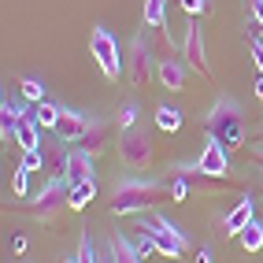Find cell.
<instances>
[{
    "label": "cell",
    "instance_id": "26",
    "mask_svg": "<svg viewBox=\"0 0 263 263\" xmlns=\"http://www.w3.org/2000/svg\"><path fill=\"white\" fill-rule=\"evenodd\" d=\"M23 167H26V171H41V167H45V156H41V148L23 152Z\"/></svg>",
    "mask_w": 263,
    "mask_h": 263
},
{
    "label": "cell",
    "instance_id": "2",
    "mask_svg": "<svg viewBox=\"0 0 263 263\" xmlns=\"http://www.w3.org/2000/svg\"><path fill=\"white\" fill-rule=\"evenodd\" d=\"M204 130H208V137H215L219 145L237 148V145H245V111L237 108L234 100L222 97V100H215V108L208 111Z\"/></svg>",
    "mask_w": 263,
    "mask_h": 263
},
{
    "label": "cell",
    "instance_id": "17",
    "mask_svg": "<svg viewBox=\"0 0 263 263\" xmlns=\"http://www.w3.org/2000/svg\"><path fill=\"white\" fill-rule=\"evenodd\" d=\"M156 130L160 134H178L182 130V111L163 104V108H156Z\"/></svg>",
    "mask_w": 263,
    "mask_h": 263
},
{
    "label": "cell",
    "instance_id": "15",
    "mask_svg": "<svg viewBox=\"0 0 263 263\" xmlns=\"http://www.w3.org/2000/svg\"><path fill=\"white\" fill-rule=\"evenodd\" d=\"M249 222H252V200L245 197V200H241V204L234 208V212L226 215V222H222V230L230 234V237H237V234H241V230H245V226H249Z\"/></svg>",
    "mask_w": 263,
    "mask_h": 263
},
{
    "label": "cell",
    "instance_id": "22",
    "mask_svg": "<svg viewBox=\"0 0 263 263\" xmlns=\"http://www.w3.org/2000/svg\"><path fill=\"white\" fill-rule=\"evenodd\" d=\"M19 89H23V97H26L30 104H41V100H45V85H41L37 78H23Z\"/></svg>",
    "mask_w": 263,
    "mask_h": 263
},
{
    "label": "cell",
    "instance_id": "20",
    "mask_svg": "<svg viewBox=\"0 0 263 263\" xmlns=\"http://www.w3.org/2000/svg\"><path fill=\"white\" fill-rule=\"evenodd\" d=\"M97 197V178L93 182H82V185H74V193H71V212H82L85 204H89Z\"/></svg>",
    "mask_w": 263,
    "mask_h": 263
},
{
    "label": "cell",
    "instance_id": "7",
    "mask_svg": "<svg viewBox=\"0 0 263 263\" xmlns=\"http://www.w3.org/2000/svg\"><path fill=\"white\" fill-rule=\"evenodd\" d=\"M156 71H160V67H156L148 45H145L141 37H134L130 48H126V78H130L134 85H145V82H152Z\"/></svg>",
    "mask_w": 263,
    "mask_h": 263
},
{
    "label": "cell",
    "instance_id": "4",
    "mask_svg": "<svg viewBox=\"0 0 263 263\" xmlns=\"http://www.w3.org/2000/svg\"><path fill=\"white\" fill-rule=\"evenodd\" d=\"M71 193H74V185L67 178H52L37 197L30 200V212L37 219H45V222H52V219H60L67 208H71Z\"/></svg>",
    "mask_w": 263,
    "mask_h": 263
},
{
    "label": "cell",
    "instance_id": "8",
    "mask_svg": "<svg viewBox=\"0 0 263 263\" xmlns=\"http://www.w3.org/2000/svg\"><path fill=\"white\" fill-rule=\"evenodd\" d=\"M182 52H185V63H189L197 74H208V71H212V67H208V45H204V30H200V23H197V19H193V23L185 26Z\"/></svg>",
    "mask_w": 263,
    "mask_h": 263
},
{
    "label": "cell",
    "instance_id": "32",
    "mask_svg": "<svg viewBox=\"0 0 263 263\" xmlns=\"http://www.w3.org/2000/svg\"><path fill=\"white\" fill-rule=\"evenodd\" d=\"M256 160H259V167H263V148H256Z\"/></svg>",
    "mask_w": 263,
    "mask_h": 263
},
{
    "label": "cell",
    "instance_id": "16",
    "mask_svg": "<svg viewBox=\"0 0 263 263\" xmlns=\"http://www.w3.org/2000/svg\"><path fill=\"white\" fill-rule=\"evenodd\" d=\"M145 26L160 30V33H171L167 30V0H145Z\"/></svg>",
    "mask_w": 263,
    "mask_h": 263
},
{
    "label": "cell",
    "instance_id": "10",
    "mask_svg": "<svg viewBox=\"0 0 263 263\" xmlns=\"http://www.w3.org/2000/svg\"><path fill=\"white\" fill-rule=\"evenodd\" d=\"M197 167L208 174V178H226V174H230V163H226V145H219L215 137H208V145L200 152Z\"/></svg>",
    "mask_w": 263,
    "mask_h": 263
},
{
    "label": "cell",
    "instance_id": "27",
    "mask_svg": "<svg viewBox=\"0 0 263 263\" xmlns=\"http://www.w3.org/2000/svg\"><path fill=\"white\" fill-rule=\"evenodd\" d=\"M93 263H115V249H93Z\"/></svg>",
    "mask_w": 263,
    "mask_h": 263
},
{
    "label": "cell",
    "instance_id": "18",
    "mask_svg": "<svg viewBox=\"0 0 263 263\" xmlns=\"http://www.w3.org/2000/svg\"><path fill=\"white\" fill-rule=\"evenodd\" d=\"M237 241H241V249H245V252H259V249H263V226L252 219V222L237 234Z\"/></svg>",
    "mask_w": 263,
    "mask_h": 263
},
{
    "label": "cell",
    "instance_id": "25",
    "mask_svg": "<svg viewBox=\"0 0 263 263\" xmlns=\"http://www.w3.org/2000/svg\"><path fill=\"white\" fill-rule=\"evenodd\" d=\"M182 4V11L185 15H193V19H197V15H204L208 11V4H212V0H178Z\"/></svg>",
    "mask_w": 263,
    "mask_h": 263
},
{
    "label": "cell",
    "instance_id": "13",
    "mask_svg": "<svg viewBox=\"0 0 263 263\" xmlns=\"http://www.w3.org/2000/svg\"><path fill=\"white\" fill-rule=\"evenodd\" d=\"M156 78H160V85H167V89H185L189 63L185 60H163L160 71H156Z\"/></svg>",
    "mask_w": 263,
    "mask_h": 263
},
{
    "label": "cell",
    "instance_id": "1",
    "mask_svg": "<svg viewBox=\"0 0 263 263\" xmlns=\"http://www.w3.org/2000/svg\"><path fill=\"white\" fill-rule=\"evenodd\" d=\"M167 197H171V193H167L163 185H156V182L126 178V182H119L115 197H111V212H115V215H141V212L156 208V204L167 200Z\"/></svg>",
    "mask_w": 263,
    "mask_h": 263
},
{
    "label": "cell",
    "instance_id": "12",
    "mask_svg": "<svg viewBox=\"0 0 263 263\" xmlns=\"http://www.w3.org/2000/svg\"><path fill=\"white\" fill-rule=\"evenodd\" d=\"M41 122H37V111H26L23 122H19V130H15V141L23 145V152H33V148H41Z\"/></svg>",
    "mask_w": 263,
    "mask_h": 263
},
{
    "label": "cell",
    "instance_id": "14",
    "mask_svg": "<svg viewBox=\"0 0 263 263\" xmlns=\"http://www.w3.org/2000/svg\"><path fill=\"white\" fill-rule=\"evenodd\" d=\"M108 134H111V122L108 119H93L89 130H85V137H82V148L93 152V156H100L104 148H108Z\"/></svg>",
    "mask_w": 263,
    "mask_h": 263
},
{
    "label": "cell",
    "instance_id": "9",
    "mask_svg": "<svg viewBox=\"0 0 263 263\" xmlns=\"http://www.w3.org/2000/svg\"><path fill=\"white\" fill-rule=\"evenodd\" d=\"M97 156L93 152H85V148H78V152H67V167H63V178L71 182V185H82V182H93L97 178Z\"/></svg>",
    "mask_w": 263,
    "mask_h": 263
},
{
    "label": "cell",
    "instance_id": "30",
    "mask_svg": "<svg viewBox=\"0 0 263 263\" xmlns=\"http://www.w3.org/2000/svg\"><path fill=\"white\" fill-rule=\"evenodd\" d=\"M197 263H212V249H200V256H197Z\"/></svg>",
    "mask_w": 263,
    "mask_h": 263
},
{
    "label": "cell",
    "instance_id": "24",
    "mask_svg": "<svg viewBox=\"0 0 263 263\" xmlns=\"http://www.w3.org/2000/svg\"><path fill=\"white\" fill-rule=\"evenodd\" d=\"M119 122H122V130H130L134 126V122H137V104H122V108H119Z\"/></svg>",
    "mask_w": 263,
    "mask_h": 263
},
{
    "label": "cell",
    "instance_id": "33",
    "mask_svg": "<svg viewBox=\"0 0 263 263\" xmlns=\"http://www.w3.org/2000/svg\"><path fill=\"white\" fill-rule=\"evenodd\" d=\"M63 263H82V259H78V256H74V259H63Z\"/></svg>",
    "mask_w": 263,
    "mask_h": 263
},
{
    "label": "cell",
    "instance_id": "3",
    "mask_svg": "<svg viewBox=\"0 0 263 263\" xmlns=\"http://www.w3.org/2000/svg\"><path fill=\"white\" fill-rule=\"evenodd\" d=\"M137 226H141V234H148L152 241H156V252H160V256H167V259H178V256H185V234L182 230H174V222L171 219H160V215H145L141 222H137Z\"/></svg>",
    "mask_w": 263,
    "mask_h": 263
},
{
    "label": "cell",
    "instance_id": "11",
    "mask_svg": "<svg viewBox=\"0 0 263 263\" xmlns=\"http://www.w3.org/2000/svg\"><path fill=\"white\" fill-rule=\"evenodd\" d=\"M89 122H93V119H85V115H78V111H67V108H63V115H60V122H56V130H52V134H56L63 145H71V141H82V137H85Z\"/></svg>",
    "mask_w": 263,
    "mask_h": 263
},
{
    "label": "cell",
    "instance_id": "19",
    "mask_svg": "<svg viewBox=\"0 0 263 263\" xmlns=\"http://www.w3.org/2000/svg\"><path fill=\"white\" fill-rule=\"evenodd\" d=\"M111 249H115V263H141V256H137V245H130L122 234L111 237Z\"/></svg>",
    "mask_w": 263,
    "mask_h": 263
},
{
    "label": "cell",
    "instance_id": "31",
    "mask_svg": "<svg viewBox=\"0 0 263 263\" xmlns=\"http://www.w3.org/2000/svg\"><path fill=\"white\" fill-rule=\"evenodd\" d=\"M252 93H256V97L263 100V74H259V82H256V89H252Z\"/></svg>",
    "mask_w": 263,
    "mask_h": 263
},
{
    "label": "cell",
    "instance_id": "6",
    "mask_svg": "<svg viewBox=\"0 0 263 263\" xmlns=\"http://www.w3.org/2000/svg\"><path fill=\"white\" fill-rule=\"evenodd\" d=\"M119 156H122V163H130V167H152L156 160V137L148 130H122L119 137Z\"/></svg>",
    "mask_w": 263,
    "mask_h": 263
},
{
    "label": "cell",
    "instance_id": "29",
    "mask_svg": "<svg viewBox=\"0 0 263 263\" xmlns=\"http://www.w3.org/2000/svg\"><path fill=\"white\" fill-rule=\"evenodd\" d=\"M252 15H256V23L263 26V0H252Z\"/></svg>",
    "mask_w": 263,
    "mask_h": 263
},
{
    "label": "cell",
    "instance_id": "23",
    "mask_svg": "<svg viewBox=\"0 0 263 263\" xmlns=\"http://www.w3.org/2000/svg\"><path fill=\"white\" fill-rule=\"evenodd\" d=\"M11 189H15V197H26V193H30V171H26V167H19V171H15Z\"/></svg>",
    "mask_w": 263,
    "mask_h": 263
},
{
    "label": "cell",
    "instance_id": "28",
    "mask_svg": "<svg viewBox=\"0 0 263 263\" xmlns=\"http://www.w3.org/2000/svg\"><path fill=\"white\" fill-rule=\"evenodd\" d=\"M252 60H256V67H259V71H263V45H259V41L252 45Z\"/></svg>",
    "mask_w": 263,
    "mask_h": 263
},
{
    "label": "cell",
    "instance_id": "5",
    "mask_svg": "<svg viewBox=\"0 0 263 263\" xmlns=\"http://www.w3.org/2000/svg\"><path fill=\"white\" fill-rule=\"evenodd\" d=\"M89 48H93V60H97V67H100V74L108 78V82H115V78L122 74V48H119V41L111 37V30L97 26L93 37H89Z\"/></svg>",
    "mask_w": 263,
    "mask_h": 263
},
{
    "label": "cell",
    "instance_id": "21",
    "mask_svg": "<svg viewBox=\"0 0 263 263\" xmlns=\"http://www.w3.org/2000/svg\"><path fill=\"white\" fill-rule=\"evenodd\" d=\"M33 111H37V122H41V126L52 134V130H56V122H60V115H63V108H56V104H37V108H33Z\"/></svg>",
    "mask_w": 263,
    "mask_h": 263
}]
</instances>
